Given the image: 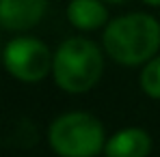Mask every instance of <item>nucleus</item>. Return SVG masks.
Wrapping results in <instances>:
<instances>
[{"mask_svg": "<svg viewBox=\"0 0 160 157\" xmlns=\"http://www.w3.org/2000/svg\"><path fill=\"white\" fill-rule=\"evenodd\" d=\"M108 56L121 65H141L160 48V24L147 13H130L112 20L104 30Z\"/></svg>", "mask_w": 160, "mask_h": 157, "instance_id": "f257e3e1", "label": "nucleus"}, {"mask_svg": "<svg viewBox=\"0 0 160 157\" xmlns=\"http://www.w3.org/2000/svg\"><path fill=\"white\" fill-rule=\"evenodd\" d=\"M102 69H104V58L100 48L82 37H72L63 41L54 54V80L67 93L91 90L102 78Z\"/></svg>", "mask_w": 160, "mask_h": 157, "instance_id": "f03ea898", "label": "nucleus"}, {"mask_svg": "<svg viewBox=\"0 0 160 157\" xmlns=\"http://www.w3.org/2000/svg\"><path fill=\"white\" fill-rule=\"evenodd\" d=\"M48 142L61 157H95L104 151V127L87 112L61 114L48 129Z\"/></svg>", "mask_w": 160, "mask_h": 157, "instance_id": "7ed1b4c3", "label": "nucleus"}, {"mask_svg": "<svg viewBox=\"0 0 160 157\" xmlns=\"http://www.w3.org/2000/svg\"><path fill=\"white\" fill-rule=\"evenodd\" d=\"M54 56L50 48L32 37H18L4 48V67L22 82H39L52 71Z\"/></svg>", "mask_w": 160, "mask_h": 157, "instance_id": "20e7f679", "label": "nucleus"}, {"mask_svg": "<svg viewBox=\"0 0 160 157\" xmlns=\"http://www.w3.org/2000/svg\"><path fill=\"white\" fill-rule=\"evenodd\" d=\"M48 9V0H0V22L7 30L37 26Z\"/></svg>", "mask_w": 160, "mask_h": 157, "instance_id": "39448f33", "label": "nucleus"}, {"mask_svg": "<svg viewBox=\"0 0 160 157\" xmlns=\"http://www.w3.org/2000/svg\"><path fill=\"white\" fill-rule=\"evenodd\" d=\"M152 149V138L143 129H121L110 136L104 144L106 157H147Z\"/></svg>", "mask_w": 160, "mask_h": 157, "instance_id": "423d86ee", "label": "nucleus"}, {"mask_svg": "<svg viewBox=\"0 0 160 157\" xmlns=\"http://www.w3.org/2000/svg\"><path fill=\"white\" fill-rule=\"evenodd\" d=\"M106 7L102 0H72L67 7V20L80 30H95L106 24Z\"/></svg>", "mask_w": 160, "mask_h": 157, "instance_id": "0eeeda50", "label": "nucleus"}, {"mask_svg": "<svg viewBox=\"0 0 160 157\" xmlns=\"http://www.w3.org/2000/svg\"><path fill=\"white\" fill-rule=\"evenodd\" d=\"M141 88L149 97L160 99V56L152 58L141 71Z\"/></svg>", "mask_w": 160, "mask_h": 157, "instance_id": "6e6552de", "label": "nucleus"}, {"mask_svg": "<svg viewBox=\"0 0 160 157\" xmlns=\"http://www.w3.org/2000/svg\"><path fill=\"white\" fill-rule=\"evenodd\" d=\"M143 2H147V4H154V7H158L160 0H143Z\"/></svg>", "mask_w": 160, "mask_h": 157, "instance_id": "1a4fd4ad", "label": "nucleus"}, {"mask_svg": "<svg viewBox=\"0 0 160 157\" xmlns=\"http://www.w3.org/2000/svg\"><path fill=\"white\" fill-rule=\"evenodd\" d=\"M106 2H112V4H117V2H123V0H106Z\"/></svg>", "mask_w": 160, "mask_h": 157, "instance_id": "9d476101", "label": "nucleus"}, {"mask_svg": "<svg viewBox=\"0 0 160 157\" xmlns=\"http://www.w3.org/2000/svg\"><path fill=\"white\" fill-rule=\"evenodd\" d=\"M0 26H2V22H0Z\"/></svg>", "mask_w": 160, "mask_h": 157, "instance_id": "9b49d317", "label": "nucleus"}]
</instances>
